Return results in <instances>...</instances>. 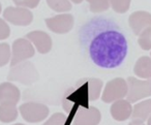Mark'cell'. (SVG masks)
<instances>
[{
	"instance_id": "25",
	"label": "cell",
	"mask_w": 151,
	"mask_h": 125,
	"mask_svg": "<svg viewBox=\"0 0 151 125\" xmlns=\"http://www.w3.org/2000/svg\"><path fill=\"white\" fill-rule=\"evenodd\" d=\"M11 34V28L4 20L0 19V40H6Z\"/></svg>"
},
{
	"instance_id": "3",
	"label": "cell",
	"mask_w": 151,
	"mask_h": 125,
	"mask_svg": "<svg viewBox=\"0 0 151 125\" xmlns=\"http://www.w3.org/2000/svg\"><path fill=\"white\" fill-rule=\"evenodd\" d=\"M128 92L127 81L122 78H116L109 81L101 94V100L106 103L115 102L126 97Z\"/></svg>"
},
{
	"instance_id": "22",
	"label": "cell",
	"mask_w": 151,
	"mask_h": 125,
	"mask_svg": "<svg viewBox=\"0 0 151 125\" xmlns=\"http://www.w3.org/2000/svg\"><path fill=\"white\" fill-rule=\"evenodd\" d=\"M132 0H110V5L114 11L118 14H124L129 9Z\"/></svg>"
},
{
	"instance_id": "23",
	"label": "cell",
	"mask_w": 151,
	"mask_h": 125,
	"mask_svg": "<svg viewBox=\"0 0 151 125\" xmlns=\"http://www.w3.org/2000/svg\"><path fill=\"white\" fill-rule=\"evenodd\" d=\"M66 122L67 118L65 117V115L61 113H55L49 118L48 121H46L44 125H66Z\"/></svg>"
},
{
	"instance_id": "16",
	"label": "cell",
	"mask_w": 151,
	"mask_h": 125,
	"mask_svg": "<svg viewBox=\"0 0 151 125\" xmlns=\"http://www.w3.org/2000/svg\"><path fill=\"white\" fill-rule=\"evenodd\" d=\"M18 108L15 104H0V121L9 123L18 118Z\"/></svg>"
},
{
	"instance_id": "24",
	"label": "cell",
	"mask_w": 151,
	"mask_h": 125,
	"mask_svg": "<svg viewBox=\"0 0 151 125\" xmlns=\"http://www.w3.org/2000/svg\"><path fill=\"white\" fill-rule=\"evenodd\" d=\"M17 6L25 7V9H35L40 0H13Z\"/></svg>"
},
{
	"instance_id": "31",
	"label": "cell",
	"mask_w": 151,
	"mask_h": 125,
	"mask_svg": "<svg viewBox=\"0 0 151 125\" xmlns=\"http://www.w3.org/2000/svg\"><path fill=\"white\" fill-rule=\"evenodd\" d=\"M150 55H151V54H150Z\"/></svg>"
},
{
	"instance_id": "11",
	"label": "cell",
	"mask_w": 151,
	"mask_h": 125,
	"mask_svg": "<svg viewBox=\"0 0 151 125\" xmlns=\"http://www.w3.org/2000/svg\"><path fill=\"white\" fill-rule=\"evenodd\" d=\"M26 38L35 47L40 54H47L52 49V38L45 31H31L26 35Z\"/></svg>"
},
{
	"instance_id": "12",
	"label": "cell",
	"mask_w": 151,
	"mask_h": 125,
	"mask_svg": "<svg viewBox=\"0 0 151 125\" xmlns=\"http://www.w3.org/2000/svg\"><path fill=\"white\" fill-rule=\"evenodd\" d=\"M21 97L19 88L9 82L0 84V104H17Z\"/></svg>"
},
{
	"instance_id": "29",
	"label": "cell",
	"mask_w": 151,
	"mask_h": 125,
	"mask_svg": "<svg viewBox=\"0 0 151 125\" xmlns=\"http://www.w3.org/2000/svg\"><path fill=\"white\" fill-rule=\"evenodd\" d=\"M1 9H2V6H1V3H0V14H1Z\"/></svg>"
},
{
	"instance_id": "1",
	"label": "cell",
	"mask_w": 151,
	"mask_h": 125,
	"mask_svg": "<svg viewBox=\"0 0 151 125\" xmlns=\"http://www.w3.org/2000/svg\"><path fill=\"white\" fill-rule=\"evenodd\" d=\"M80 40L93 63L101 68L119 67L127 56V40L119 25L109 18L87 22L81 28Z\"/></svg>"
},
{
	"instance_id": "27",
	"label": "cell",
	"mask_w": 151,
	"mask_h": 125,
	"mask_svg": "<svg viewBox=\"0 0 151 125\" xmlns=\"http://www.w3.org/2000/svg\"><path fill=\"white\" fill-rule=\"evenodd\" d=\"M71 2H73V3H76V4H79V3H81L83 1V0H70Z\"/></svg>"
},
{
	"instance_id": "2",
	"label": "cell",
	"mask_w": 151,
	"mask_h": 125,
	"mask_svg": "<svg viewBox=\"0 0 151 125\" xmlns=\"http://www.w3.org/2000/svg\"><path fill=\"white\" fill-rule=\"evenodd\" d=\"M7 79L13 82H20L24 85H31L38 80V73L31 62L24 61L12 66Z\"/></svg>"
},
{
	"instance_id": "9",
	"label": "cell",
	"mask_w": 151,
	"mask_h": 125,
	"mask_svg": "<svg viewBox=\"0 0 151 125\" xmlns=\"http://www.w3.org/2000/svg\"><path fill=\"white\" fill-rule=\"evenodd\" d=\"M46 25L54 33L64 34L69 32L73 27L75 19L70 14H60L55 17L48 18L45 20Z\"/></svg>"
},
{
	"instance_id": "19",
	"label": "cell",
	"mask_w": 151,
	"mask_h": 125,
	"mask_svg": "<svg viewBox=\"0 0 151 125\" xmlns=\"http://www.w3.org/2000/svg\"><path fill=\"white\" fill-rule=\"evenodd\" d=\"M89 4V9L92 13L99 14L108 11L110 5V0H86Z\"/></svg>"
},
{
	"instance_id": "14",
	"label": "cell",
	"mask_w": 151,
	"mask_h": 125,
	"mask_svg": "<svg viewBox=\"0 0 151 125\" xmlns=\"http://www.w3.org/2000/svg\"><path fill=\"white\" fill-rule=\"evenodd\" d=\"M134 73L141 79H151V57L143 56L137 60Z\"/></svg>"
},
{
	"instance_id": "21",
	"label": "cell",
	"mask_w": 151,
	"mask_h": 125,
	"mask_svg": "<svg viewBox=\"0 0 151 125\" xmlns=\"http://www.w3.org/2000/svg\"><path fill=\"white\" fill-rule=\"evenodd\" d=\"M12 59V50L11 47L6 42L0 44V67L4 66L11 61Z\"/></svg>"
},
{
	"instance_id": "20",
	"label": "cell",
	"mask_w": 151,
	"mask_h": 125,
	"mask_svg": "<svg viewBox=\"0 0 151 125\" xmlns=\"http://www.w3.org/2000/svg\"><path fill=\"white\" fill-rule=\"evenodd\" d=\"M138 42L141 49L145 51L151 50V27L145 29L142 33L139 35Z\"/></svg>"
},
{
	"instance_id": "26",
	"label": "cell",
	"mask_w": 151,
	"mask_h": 125,
	"mask_svg": "<svg viewBox=\"0 0 151 125\" xmlns=\"http://www.w3.org/2000/svg\"><path fill=\"white\" fill-rule=\"evenodd\" d=\"M128 125H145V124H144V121L139 120V119H132V121Z\"/></svg>"
},
{
	"instance_id": "7",
	"label": "cell",
	"mask_w": 151,
	"mask_h": 125,
	"mask_svg": "<svg viewBox=\"0 0 151 125\" xmlns=\"http://www.w3.org/2000/svg\"><path fill=\"white\" fill-rule=\"evenodd\" d=\"M101 114L95 106H80L73 114V125H99Z\"/></svg>"
},
{
	"instance_id": "28",
	"label": "cell",
	"mask_w": 151,
	"mask_h": 125,
	"mask_svg": "<svg viewBox=\"0 0 151 125\" xmlns=\"http://www.w3.org/2000/svg\"><path fill=\"white\" fill-rule=\"evenodd\" d=\"M147 125H151V116L148 118V120H147Z\"/></svg>"
},
{
	"instance_id": "13",
	"label": "cell",
	"mask_w": 151,
	"mask_h": 125,
	"mask_svg": "<svg viewBox=\"0 0 151 125\" xmlns=\"http://www.w3.org/2000/svg\"><path fill=\"white\" fill-rule=\"evenodd\" d=\"M110 112L116 121H125L129 117H132V102H129L127 99H119L117 101L113 102L111 106Z\"/></svg>"
},
{
	"instance_id": "18",
	"label": "cell",
	"mask_w": 151,
	"mask_h": 125,
	"mask_svg": "<svg viewBox=\"0 0 151 125\" xmlns=\"http://www.w3.org/2000/svg\"><path fill=\"white\" fill-rule=\"evenodd\" d=\"M46 1L49 7L56 13H66L73 7L69 0H46Z\"/></svg>"
},
{
	"instance_id": "10",
	"label": "cell",
	"mask_w": 151,
	"mask_h": 125,
	"mask_svg": "<svg viewBox=\"0 0 151 125\" xmlns=\"http://www.w3.org/2000/svg\"><path fill=\"white\" fill-rule=\"evenodd\" d=\"M128 24L136 35H140L145 29L151 27V14L148 11H134L128 18Z\"/></svg>"
},
{
	"instance_id": "4",
	"label": "cell",
	"mask_w": 151,
	"mask_h": 125,
	"mask_svg": "<svg viewBox=\"0 0 151 125\" xmlns=\"http://www.w3.org/2000/svg\"><path fill=\"white\" fill-rule=\"evenodd\" d=\"M19 112L25 121L29 123H38L49 116V108L38 102H26L20 106Z\"/></svg>"
},
{
	"instance_id": "15",
	"label": "cell",
	"mask_w": 151,
	"mask_h": 125,
	"mask_svg": "<svg viewBox=\"0 0 151 125\" xmlns=\"http://www.w3.org/2000/svg\"><path fill=\"white\" fill-rule=\"evenodd\" d=\"M151 116V99L144 100L142 102L134 104L132 108V119H139V120L146 121Z\"/></svg>"
},
{
	"instance_id": "5",
	"label": "cell",
	"mask_w": 151,
	"mask_h": 125,
	"mask_svg": "<svg viewBox=\"0 0 151 125\" xmlns=\"http://www.w3.org/2000/svg\"><path fill=\"white\" fill-rule=\"evenodd\" d=\"M128 92L126 98L129 102H136L145 97L151 96V79L138 80L134 77L127 79Z\"/></svg>"
},
{
	"instance_id": "17",
	"label": "cell",
	"mask_w": 151,
	"mask_h": 125,
	"mask_svg": "<svg viewBox=\"0 0 151 125\" xmlns=\"http://www.w3.org/2000/svg\"><path fill=\"white\" fill-rule=\"evenodd\" d=\"M87 81H88L90 101H94L99 99V97L101 96V92L103 89V81L99 79H87Z\"/></svg>"
},
{
	"instance_id": "30",
	"label": "cell",
	"mask_w": 151,
	"mask_h": 125,
	"mask_svg": "<svg viewBox=\"0 0 151 125\" xmlns=\"http://www.w3.org/2000/svg\"><path fill=\"white\" fill-rule=\"evenodd\" d=\"M14 125H24V124H22V123H17V124H14Z\"/></svg>"
},
{
	"instance_id": "8",
	"label": "cell",
	"mask_w": 151,
	"mask_h": 125,
	"mask_svg": "<svg viewBox=\"0 0 151 125\" xmlns=\"http://www.w3.org/2000/svg\"><path fill=\"white\" fill-rule=\"evenodd\" d=\"M3 18L16 26H28L33 21V15L28 9L20 6H9L3 11Z\"/></svg>"
},
{
	"instance_id": "6",
	"label": "cell",
	"mask_w": 151,
	"mask_h": 125,
	"mask_svg": "<svg viewBox=\"0 0 151 125\" xmlns=\"http://www.w3.org/2000/svg\"><path fill=\"white\" fill-rule=\"evenodd\" d=\"M34 47L27 38H18L15 40L12 47V59L11 65L19 64L21 62H24L25 60L29 58H32L34 56Z\"/></svg>"
}]
</instances>
